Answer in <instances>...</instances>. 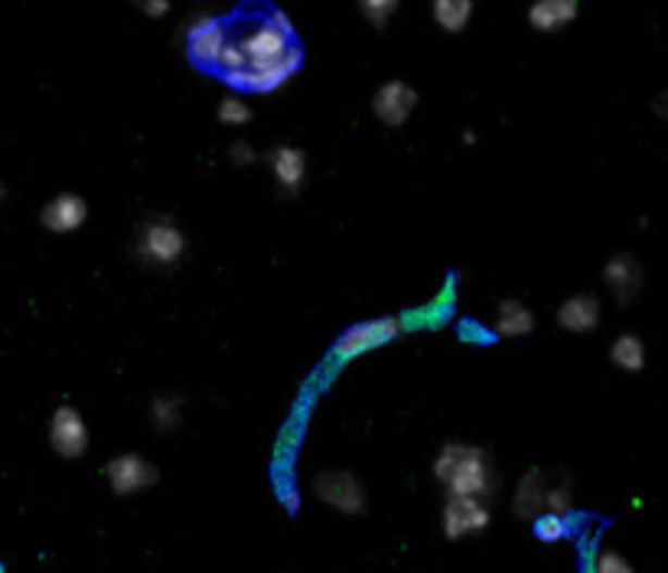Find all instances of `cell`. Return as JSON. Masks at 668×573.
Wrapping results in <instances>:
<instances>
[{
    "instance_id": "6da1fadb",
    "label": "cell",
    "mask_w": 668,
    "mask_h": 573,
    "mask_svg": "<svg viewBox=\"0 0 668 573\" xmlns=\"http://www.w3.org/2000/svg\"><path fill=\"white\" fill-rule=\"evenodd\" d=\"M434 476L457 499H483L493 489V470L486 450L467 444H447L434 463Z\"/></svg>"
},
{
    "instance_id": "7a4b0ae2",
    "label": "cell",
    "mask_w": 668,
    "mask_h": 573,
    "mask_svg": "<svg viewBox=\"0 0 668 573\" xmlns=\"http://www.w3.org/2000/svg\"><path fill=\"white\" fill-rule=\"evenodd\" d=\"M401 333H405V320H398V316H382V320L356 323V326H349V329L333 342L330 359H333V362H352V359H359V356H366V352H375V349H382V346L401 339Z\"/></svg>"
},
{
    "instance_id": "3957f363",
    "label": "cell",
    "mask_w": 668,
    "mask_h": 573,
    "mask_svg": "<svg viewBox=\"0 0 668 573\" xmlns=\"http://www.w3.org/2000/svg\"><path fill=\"white\" fill-rule=\"evenodd\" d=\"M304 65V49L300 46H290L287 55L274 65H264V68H242V72H228L222 75L225 85L232 88H242V91H255V95H268V91H277L290 82V75Z\"/></svg>"
},
{
    "instance_id": "277c9868",
    "label": "cell",
    "mask_w": 668,
    "mask_h": 573,
    "mask_svg": "<svg viewBox=\"0 0 668 573\" xmlns=\"http://www.w3.org/2000/svg\"><path fill=\"white\" fill-rule=\"evenodd\" d=\"M137 251L144 261L170 267L183 258L186 251V235L180 232V225H173L170 219H153L140 228L137 235Z\"/></svg>"
},
{
    "instance_id": "5b68a950",
    "label": "cell",
    "mask_w": 668,
    "mask_h": 573,
    "mask_svg": "<svg viewBox=\"0 0 668 573\" xmlns=\"http://www.w3.org/2000/svg\"><path fill=\"white\" fill-rule=\"evenodd\" d=\"M313 496H317L320 502H326V506L346 512V515H362V512H366V502H369L366 486H362L352 473H346V470H326V473H320V476L313 479Z\"/></svg>"
},
{
    "instance_id": "8992f818",
    "label": "cell",
    "mask_w": 668,
    "mask_h": 573,
    "mask_svg": "<svg viewBox=\"0 0 668 573\" xmlns=\"http://www.w3.org/2000/svg\"><path fill=\"white\" fill-rule=\"evenodd\" d=\"M104 476H108V486L114 496H134V493H144L150 486H157L160 473L150 460H144L140 453H121L114 460H108L104 466Z\"/></svg>"
},
{
    "instance_id": "52a82bcc",
    "label": "cell",
    "mask_w": 668,
    "mask_h": 573,
    "mask_svg": "<svg viewBox=\"0 0 668 573\" xmlns=\"http://www.w3.org/2000/svg\"><path fill=\"white\" fill-rule=\"evenodd\" d=\"M235 46L242 49L248 68H264V65L281 62V59L287 55V49L297 46V42H290V39H287L284 33H277L271 23H255L251 29L242 33V39H238Z\"/></svg>"
},
{
    "instance_id": "ba28073f",
    "label": "cell",
    "mask_w": 668,
    "mask_h": 573,
    "mask_svg": "<svg viewBox=\"0 0 668 573\" xmlns=\"http://www.w3.org/2000/svg\"><path fill=\"white\" fill-rule=\"evenodd\" d=\"M49 447L65 457V460H78L88 453V424L85 418L69 408V404H59L52 411V421H49Z\"/></svg>"
},
{
    "instance_id": "9c48e42d",
    "label": "cell",
    "mask_w": 668,
    "mask_h": 573,
    "mask_svg": "<svg viewBox=\"0 0 668 573\" xmlns=\"http://www.w3.org/2000/svg\"><path fill=\"white\" fill-rule=\"evenodd\" d=\"M225 23L215 16V13H199L189 26H186V49H189V59L196 65H206V68H215L222 49H225Z\"/></svg>"
},
{
    "instance_id": "30bf717a",
    "label": "cell",
    "mask_w": 668,
    "mask_h": 573,
    "mask_svg": "<svg viewBox=\"0 0 668 573\" xmlns=\"http://www.w3.org/2000/svg\"><path fill=\"white\" fill-rule=\"evenodd\" d=\"M418 108V88L401 82V78H392L385 82L375 98H372V114L385 124V127H401L408 124V117L415 114Z\"/></svg>"
},
{
    "instance_id": "8fae6325",
    "label": "cell",
    "mask_w": 668,
    "mask_h": 573,
    "mask_svg": "<svg viewBox=\"0 0 668 573\" xmlns=\"http://www.w3.org/2000/svg\"><path fill=\"white\" fill-rule=\"evenodd\" d=\"M486 528H490V509L483 506V499L450 496V502L444 506V535L450 541H460L467 535H480Z\"/></svg>"
},
{
    "instance_id": "7c38bea8",
    "label": "cell",
    "mask_w": 668,
    "mask_h": 573,
    "mask_svg": "<svg viewBox=\"0 0 668 573\" xmlns=\"http://www.w3.org/2000/svg\"><path fill=\"white\" fill-rule=\"evenodd\" d=\"M604 281H607V287L614 290L617 303L630 307V303L643 294V264L636 261V254L620 251V254H614V258L607 261Z\"/></svg>"
},
{
    "instance_id": "4fadbf2b",
    "label": "cell",
    "mask_w": 668,
    "mask_h": 573,
    "mask_svg": "<svg viewBox=\"0 0 668 573\" xmlns=\"http://www.w3.org/2000/svg\"><path fill=\"white\" fill-rule=\"evenodd\" d=\"M85 219H88V202L82 196H75V192H59L39 212L42 228H49L52 235H69V232L82 228Z\"/></svg>"
},
{
    "instance_id": "5bb4252c",
    "label": "cell",
    "mask_w": 668,
    "mask_h": 573,
    "mask_svg": "<svg viewBox=\"0 0 668 573\" xmlns=\"http://www.w3.org/2000/svg\"><path fill=\"white\" fill-rule=\"evenodd\" d=\"M268 166L277 176L281 189H287V192H297L307 179V153L300 147H290V144L274 147L268 153Z\"/></svg>"
},
{
    "instance_id": "9a60e30c",
    "label": "cell",
    "mask_w": 668,
    "mask_h": 573,
    "mask_svg": "<svg viewBox=\"0 0 668 573\" xmlns=\"http://www.w3.org/2000/svg\"><path fill=\"white\" fill-rule=\"evenodd\" d=\"M558 326L568 333H594L601 326V300L594 294H574L558 307Z\"/></svg>"
},
{
    "instance_id": "2e32d148",
    "label": "cell",
    "mask_w": 668,
    "mask_h": 573,
    "mask_svg": "<svg viewBox=\"0 0 668 573\" xmlns=\"http://www.w3.org/2000/svg\"><path fill=\"white\" fill-rule=\"evenodd\" d=\"M581 7L578 0H542L535 7H529V23L539 33H558L565 26H571L578 20Z\"/></svg>"
},
{
    "instance_id": "e0dca14e",
    "label": "cell",
    "mask_w": 668,
    "mask_h": 573,
    "mask_svg": "<svg viewBox=\"0 0 668 573\" xmlns=\"http://www.w3.org/2000/svg\"><path fill=\"white\" fill-rule=\"evenodd\" d=\"M535 329V313L522 300H503L496 307V333L506 339H522Z\"/></svg>"
},
{
    "instance_id": "ac0fdd59",
    "label": "cell",
    "mask_w": 668,
    "mask_h": 573,
    "mask_svg": "<svg viewBox=\"0 0 668 573\" xmlns=\"http://www.w3.org/2000/svg\"><path fill=\"white\" fill-rule=\"evenodd\" d=\"M610 362L620 369V372H630V375H640L646 369V346L636 333H623L617 336V342L610 346Z\"/></svg>"
},
{
    "instance_id": "d6986e66",
    "label": "cell",
    "mask_w": 668,
    "mask_h": 573,
    "mask_svg": "<svg viewBox=\"0 0 668 573\" xmlns=\"http://www.w3.org/2000/svg\"><path fill=\"white\" fill-rule=\"evenodd\" d=\"M545 476L539 470H532L522 483H519V496H516V515L519 519H539L545 509Z\"/></svg>"
},
{
    "instance_id": "ffe728a7",
    "label": "cell",
    "mask_w": 668,
    "mask_h": 573,
    "mask_svg": "<svg viewBox=\"0 0 668 573\" xmlns=\"http://www.w3.org/2000/svg\"><path fill=\"white\" fill-rule=\"evenodd\" d=\"M473 16L470 0H437L434 3V20L444 33H463Z\"/></svg>"
},
{
    "instance_id": "44dd1931",
    "label": "cell",
    "mask_w": 668,
    "mask_h": 573,
    "mask_svg": "<svg viewBox=\"0 0 668 573\" xmlns=\"http://www.w3.org/2000/svg\"><path fill=\"white\" fill-rule=\"evenodd\" d=\"M180 411H183V401H180V398H170V395L153 398V404H150L153 427H157V431H170V427H176V424H180Z\"/></svg>"
},
{
    "instance_id": "7402d4cb",
    "label": "cell",
    "mask_w": 668,
    "mask_h": 573,
    "mask_svg": "<svg viewBox=\"0 0 668 573\" xmlns=\"http://www.w3.org/2000/svg\"><path fill=\"white\" fill-rule=\"evenodd\" d=\"M532 532H535L539 541H545V545H558V541L568 538V522L558 519V515H539L535 525H532Z\"/></svg>"
},
{
    "instance_id": "603a6c76",
    "label": "cell",
    "mask_w": 668,
    "mask_h": 573,
    "mask_svg": "<svg viewBox=\"0 0 668 573\" xmlns=\"http://www.w3.org/2000/svg\"><path fill=\"white\" fill-rule=\"evenodd\" d=\"M215 114H219L222 124H248L251 121V108L242 98H222Z\"/></svg>"
},
{
    "instance_id": "cb8c5ba5",
    "label": "cell",
    "mask_w": 668,
    "mask_h": 573,
    "mask_svg": "<svg viewBox=\"0 0 668 573\" xmlns=\"http://www.w3.org/2000/svg\"><path fill=\"white\" fill-rule=\"evenodd\" d=\"M398 10V0H362V13L369 16L372 26H388V16Z\"/></svg>"
},
{
    "instance_id": "d4e9b609",
    "label": "cell",
    "mask_w": 668,
    "mask_h": 573,
    "mask_svg": "<svg viewBox=\"0 0 668 573\" xmlns=\"http://www.w3.org/2000/svg\"><path fill=\"white\" fill-rule=\"evenodd\" d=\"M594 573H636V568L623 555H617V551H601L597 564H594Z\"/></svg>"
},
{
    "instance_id": "484cf974",
    "label": "cell",
    "mask_w": 668,
    "mask_h": 573,
    "mask_svg": "<svg viewBox=\"0 0 668 573\" xmlns=\"http://www.w3.org/2000/svg\"><path fill=\"white\" fill-rule=\"evenodd\" d=\"M228 157H232V163L235 166H248V163H255V147L248 144V140H235L232 147H228Z\"/></svg>"
},
{
    "instance_id": "4316f807",
    "label": "cell",
    "mask_w": 668,
    "mask_h": 573,
    "mask_svg": "<svg viewBox=\"0 0 668 573\" xmlns=\"http://www.w3.org/2000/svg\"><path fill=\"white\" fill-rule=\"evenodd\" d=\"M268 23H271V26H274L277 33H284V36H287V39L294 42L297 29H294V20H290V16H287L284 10H271V20H268Z\"/></svg>"
},
{
    "instance_id": "83f0119b",
    "label": "cell",
    "mask_w": 668,
    "mask_h": 573,
    "mask_svg": "<svg viewBox=\"0 0 668 573\" xmlns=\"http://www.w3.org/2000/svg\"><path fill=\"white\" fill-rule=\"evenodd\" d=\"M137 7H140L147 16H163V13L170 10V3H166V0H140Z\"/></svg>"
},
{
    "instance_id": "f1b7e54d",
    "label": "cell",
    "mask_w": 668,
    "mask_h": 573,
    "mask_svg": "<svg viewBox=\"0 0 668 573\" xmlns=\"http://www.w3.org/2000/svg\"><path fill=\"white\" fill-rule=\"evenodd\" d=\"M3 199H7V186L0 183V205H3Z\"/></svg>"
}]
</instances>
